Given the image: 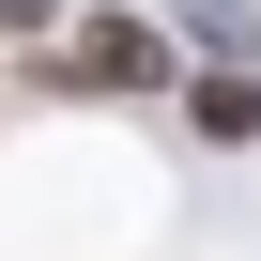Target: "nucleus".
<instances>
[{
  "label": "nucleus",
  "instance_id": "nucleus-3",
  "mask_svg": "<svg viewBox=\"0 0 261 261\" xmlns=\"http://www.w3.org/2000/svg\"><path fill=\"white\" fill-rule=\"evenodd\" d=\"M46 16H62V0H0V31H46Z\"/></svg>",
  "mask_w": 261,
  "mask_h": 261
},
{
  "label": "nucleus",
  "instance_id": "nucleus-1",
  "mask_svg": "<svg viewBox=\"0 0 261 261\" xmlns=\"http://www.w3.org/2000/svg\"><path fill=\"white\" fill-rule=\"evenodd\" d=\"M31 77H46L62 108H169V92H185V31L139 16V0H92L77 31L31 46Z\"/></svg>",
  "mask_w": 261,
  "mask_h": 261
},
{
  "label": "nucleus",
  "instance_id": "nucleus-2",
  "mask_svg": "<svg viewBox=\"0 0 261 261\" xmlns=\"http://www.w3.org/2000/svg\"><path fill=\"white\" fill-rule=\"evenodd\" d=\"M169 139H185V154H261V77H230V62H185V92H169Z\"/></svg>",
  "mask_w": 261,
  "mask_h": 261
}]
</instances>
